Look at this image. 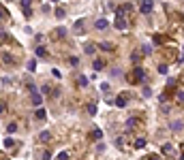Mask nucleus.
Returning <instances> with one entry per match:
<instances>
[{
  "instance_id": "nucleus-1",
  "label": "nucleus",
  "mask_w": 184,
  "mask_h": 160,
  "mask_svg": "<svg viewBox=\"0 0 184 160\" xmlns=\"http://www.w3.org/2000/svg\"><path fill=\"white\" fill-rule=\"evenodd\" d=\"M152 9H154V0H141L139 2V13L148 15V13H152Z\"/></svg>"
},
{
  "instance_id": "nucleus-2",
  "label": "nucleus",
  "mask_w": 184,
  "mask_h": 160,
  "mask_svg": "<svg viewBox=\"0 0 184 160\" xmlns=\"http://www.w3.org/2000/svg\"><path fill=\"white\" fill-rule=\"evenodd\" d=\"M131 81H146V71H143L141 66H135V68H133V77H131Z\"/></svg>"
},
{
  "instance_id": "nucleus-3",
  "label": "nucleus",
  "mask_w": 184,
  "mask_h": 160,
  "mask_svg": "<svg viewBox=\"0 0 184 160\" xmlns=\"http://www.w3.org/2000/svg\"><path fill=\"white\" fill-rule=\"evenodd\" d=\"M116 28H118V30H126V28H129L124 15H120V13H118V17H116Z\"/></svg>"
},
{
  "instance_id": "nucleus-4",
  "label": "nucleus",
  "mask_w": 184,
  "mask_h": 160,
  "mask_svg": "<svg viewBox=\"0 0 184 160\" xmlns=\"http://www.w3.org/2000/svg\"><path fill=\"white\" fill-rule=\"evenodd\" d=\"M84 30H86V21H84V19H77L75 26H73V32H75V34H84Z\"/></svg>"
},
{
  "instance_id": "nucleus-5",
  "label": "nucleus",
  "mask_w": 184,
  "mask_h": 160,
  "mask_svg": "<svg viewBox=\"0 0 184 160\" xmlns=\"http://www.w3.org/2000/svg\"><path fill=\"white\" fill-rule=\"evenodd\" d=\"M129 98H131V94H129V92H124V94H120V96L116 98V103H114V105H118V107H126V100H129Z\"/></svg>"
},
{
  "instance_id": "nucleus-6",
  "label": "nucleus",
  "mask_w": 184,
  "mask_h": 160,
  "mask_svg": "<svg viewBox=\"0 0 184 160\" xmlns=\"http://www.w3.org/2000/svg\"><path fill=\"white\" fill-rule=\"evenodd\" d=\"M32 105H34V107H41V105H43V94L32 92Z\"/></svg>"
},
{
  "instance_id": "nucleus-7",
  "label": "nucleus",
  "mask_w": 184,
  "mask_h": 160,
  "mask_svg": "<svg viewBox=\"0 0 184 160\" xmlns=\"http://www.w3.org/2000/svg\"><path fill=\"white\" fill-rule=\"evenodd\" d=\"M107 26H109L107 19H96V21H94V28H96V30H107Z\"/></svg>"
},
{
  "instance_id": "nucleus-8",
  "label": "nucleus",
  "mask_w": 184,
  "mask_h": 160,
  "mask_svg": "<svg viewBox=\"0 0 184 160\" xmlns=\"http://www.w3.org/2000/svg\"><path fill=\"white\" fill-rule=\"evenodd\" d=\"M0 60H2L4 64H15V58H13L11 53H6V51H2V56H0Z\"/></svg>"
},
{
  "instance_id": "nucleus-9",
  "label": "nucleus",
  "mask_w": 184,
  "mask_h": 160,
  "mask_svg": "<svg viewBox=\"0 0 184 160\" xmlns=\"http://www.w3.org/2000/svg\"><path fill=\"white\" fill-rule=\"evenodd\" d=\"M90 139L92 141H101V139H103V130H101V128H94L90 132Z\"/></svg>"
},
{
  "instance_id": "nucleus-10",
  "label": "nucleus",
  "mask_w": 184,
  "mask_h": 160,
  "mask_svg": "<svg viewBox=\"0 0 184 160\" xmlns=\"http://www.w3.org/2000/svg\"><path fill=\"white\" fill-rule=\"evenodd\" d=\"M34 118H37V122H43V120L47 118L45 109H43V107H37V115H34Z\"/></svg>"
},
{
  "instance_id": "nucleus-11",
  "label": "nucleus",
  "mask_w": 184,
  "mask_h": 160,
  "mask_svg": "<svg viewBox=\"0 0 184 160\" xmlns=\"http://www.w3.org/2000/svg\"><path fill=\"white\" fill-rule=\"evenodd\" d=\"M98 49H103V51H114L116 47H114V43H98Z\"/></svg>"
},
{
  "instance_id": "nucleus-12",
  "label": "nucleus",
  "mask_w": 184,
  "mask_h": 160,
  "mask_svg": "<svg viewBox=\"0 0 184 160\" xmlns=\"http://www.w3.org/2000/svg\"><path fill=\"white\" fill-rule=\"evenodd\" d=\"M77 85H79V88H88V77H86V75H79V77H77Z\"/></svg>"
},
{
  "instance_id": "nucleus-13",
  "label": "nucleus",
  "mask_w": 184,
  "mask_h": 160,
  "mask_svg": "<svg viewBox=\"0 0 184 160\" xmlns=\"http://www.w3.org/2000/svg\"><path fill=\"white\" fill-rule=\"evenodd\" d=\"M103 66H105V62H103V60H94V62H92V68H94L96 73H98V71H103Z\"/></svg>"
},
{
  "instance_id": "nucleus-14",
  "label": "nucleus",
  "mask_w": 184,
  "mask_h": 160,
  "mask_svg": "<svg viewBox=\"0 0 184 160\" xmlns=\"http://www.w3.org/2000/svg\"><path fill=\"white\" fill-rule=\"evenodd\" d=\"M34 53H37L39 58H47V49H45V47H41V45H39V47L34 49Z\"/></svg>"
},
{
  "instance_id": "nucleus-15",
  "label": "nucleus",
  "mask_w": 184,
  "mask_h": 160,
  "mask_svg": "<svg viewBox=\"0 0 184 160\" xmlns=\"http://www.w3.org/2000/svg\"><path fill=\"white\" fill-rule=\"evenodd\" d=\"M39 139H41V141H43V143H47V141H49V139H51V132H49V130H43V132H41V135H39Z\"/></svg>"
},
{
  "instance_id": "nucleus-16",
  "label": "nucleus",
  "mask_w": 184,
  "mask_h": 160,
  "mask_svg": "<svg viewBox=\"0 0 184 160\" xmlns=\"http://www.w3.org/2000/svg\"><path fill=\"white\" fill-rule=\"evenodd\" d=\"M154 43H156V45H163V43H167V37H163V34H154Z\"/></svg>"
},
{
  "instance_id": "nucleus-17",
  "label": "nucleus",
  "mask_w": 184,
  "mask_h": 160,
  "mask_svg": "<svg viewBox=\"0 0 184 160\" xmlns=\"http://www.w3.org/2000/svg\"><path fill=\"white\" fill-rule=\"evenodd\" d=\"M176 100H178V105H184V92H182V90L176 92Z\"/></svg>"
},
{
  "instance_id": "nucleus-18",
  "label": "nucleus",
  "mask_w": 184,
  "mask_h": 160,
  "mask_svg": "<svg viewBox=\"0 0 184 160\" xmlns=\"http://www.w3.org/2000/svg\"><path fill=\"white\" fill-rule=\"evenodd\" d=\"M64 15H66V11H64V6H58V9H56V17H58V19H62Z\"/></svg>"
},
{
  "instance_id": "nucleus-19",
  "label": "nucleus",
  "mask_w": 184,
  "mask_h": 160,
  "mask_svg": "<svg viewBox=\"0 0 184 160\" xmlns=\"http://www.w3.org/2000/svg\"><path fill=\"white\" fill-rule=\"evenodd\" d=\"M171 150H174V145H171V143H165V145H163V154L171 156Z\"/></svg>"
},
{
  "instance_id": "nucleus-20",
  "label": "nucleus",
  "mask_w": 184,
  "mask_h": 160,
  "mask_svg": "<svg viewBox=\"0 0 184 160\" xmlns=\"http://www.w3.org/2000/svg\"><path fill=\"white\" fill-rule=\"evenodd\" d=\"M171 130H182V122H180V120L171 122Z\"/></svg>"
},
{
  "instance_id": "nucleus-21",
  "label": "nucleus",
  "mask_w": 184,
  "mask_h": 160,
  "mask_svg": "<svg viewBox=\"0 0 184 160\" xmlns=\"http://www.w3.org/2000/svg\"><path fill=\"white\" fill-rule=\"evenodd\" d=\"M94 49H96V47H94V45H90V43H88V45L84 47V51H86L88 56H92V53H94Z\"/></svg>"
},
{
  "instance_id": "nucleus-22",
  "label": "nucleus",
  "mask_w": 184,
  "mask_h": 160,
  "mask_svg": "<svg viewBox=\"0 0 184 160\" xmlns=\"http://www.w3.org/2000/svg\"><path fill=\"white\" fill-rule=\"evenodd\" d=\"M28 71H30V73L37 71V60H30V62H28Z\"/></svg>"
},
{
  "instance_id": "nucleus-23",
  "label": "nucleus",
  "mask_w": 184,
  "mask_h": 160,
  "mask_svg": "<svg viewBox=\"0 0 184 160\" xmlns=\"http://www.w3.org/2000/svg\"><path fill=\"white\" fill-rule=\"evenodd\" d=\"M9 41H11V37L6 32H0V43H9Z\"/></svg>"
},
{
  "instance_id": "nucleus-24",
  "label": "nucleus",
  "mask_w": 184,
  "mask_h": 160,
  "mask_svg": "<svg viewBox=\"0 0 184 160\" xmlns=\"http://www.w3.org/2000/svg\"><path fill=\"white\" fill-rule=\"evenodd\" d=\"M56 34H58L60 39H64V37H66V28H58V30H56Z\"/></svg>"
},
{
  "instance_id": "nucleus-25",
  "label": "nucleus",
  "mask_w": 184,
  "mask_h": 160,
  "mask_svg": "<svg viewBox=\"0 0 184 160\" xmlns=\"http://www.w3.org/2000/svg\"><path fill=\"white\" fill-rule=\"evenodd\" d=\"M141 53L150 56V53H152V47H150V45H143V47H141Z\"/></svg>"
},
{
  "instance_id": "nucleus-26",
  "label": "nucleus",
  "mask_w": 184,
  "mask_h": 160,
  "mask_svg": "<svg viewBox=\"0 0 184 160\" xmlns=\"http://www.w3.org/2000/svg\"><path fill=\"white\" fill-rule=\"evenodd\" d=\"M135 118H129V122H126V130H131V128H133V126H135Z\"/></svg>"
},
{
  "instance_id": "nucleus-27",
  "label": "nucleus",
  "mask_w": 184,
  "mask_h": 160,
  "mask_svg": "<svg viewBox=\"0 0 184 160\" xmlns=\"http://www.w3.org/2000/svg\"><path fill=\"white\" fill-rule=\"evenodd\" d=\"M143 145H146V139H135V147H143Z\"/></svg>"
},
{
  "instance_id": "nucleus-28",
  "label": "nucleus",
  "mask_w": 184,
  "mask_h": 160,
  "mask_svg": "<svg viewBox=\"0 0 184 160\" xmlns=\"http://www.w3.org/2000/svg\"><path fill=\"white\" fill-rule=\"evenodd\" d=\"M167 71H169L167 64H161V66H158V73H161V75H167Z\"/></svg>"
},
{
  "instance_id": "nucleus-29",
  "label": "nucleus",
  "mask_w": 184,
  "mask_h": 160,
  "mask_svg": "<svg viewBox=\"0 0 184 160\" xmlns=\"http://www.w3.org/2000/svg\"><path fill=\"white\" fill-rule=\"evenodd\" d=\"M6 130H9V132H15V130H17V124H15V122H11V124L6 126Z\"/></svg>"
},
{
  "instance_id": "nucleus-30",
  "label": "nucleus",
  "mask_w": 184,
  "mask_h": 160,
  "mask_svg": "<svg viewBox=\"0 0 184 160\" xmlns=\"http://www.w3.org/2000/svg\"><path fill=\"white\" fill-rule=\"evenodd\" d=\"M58 160H69V152H60V156H58Z\"/></svg>"
},
{
  "instance_id": "nucleus-31",
  "label": "nucleus",
  "mask_w": 184,
  "mask_h": 160,
  "mask_svg": "<svg viewBox=\"0 0 184 160\" xmlns=\"http://www.w3.org/2000/svg\"><path fill=\"white\" fill-rule=\"evenodd\" d=\"M101 92L107 94V92H109V83H101Z\"/></svg>"
},
{
  "instance_id": "nucleus-32",
  "label": "nucleus",
  "mask_w": 184,
  "mask_h": 160,
  "mask_svg": "<svg viewBox=\"0 0 184 160\" xmlns=\"http://www.w3.org/2000/svg\"><path fill=\"white\" fill-rule=\"evenodd\" d=\"M41 160H51V152H43V156H41Z\"/></svg>"
},
{
  "instance_id": "nucleus-33",
  "label": "nucleus",
  "mask_w": 184,
  "mask_h": 160,
  "mask_svg": "<svg viewBox=\"0 0 184 160\" xmlns=\"http://www.w3.org/2000/svg\"><path fill=\"white\" fill-rule=\"evenodd\" d=\"M88 113H90V115L96 113V107H94V105H88Z\"/></svg>"
},
{
  "instance_id": "nucleus-34",
  "label": "nucleus",
  "mask_w": 184,
  "mask_h": 160,
  "mask_svg": "<svg viewBox=\"0 0 184 160\" xmlns=\"http://www.w3.org/2000/svg\"><path fill=\"white\" fill-rule=\"evenodd\" d=\"M143 96H152V90H150V88H148V85H146V88H143Z\"/></svg>"
},
{
  "instance_id": "nucleus-35",
  "label": "nucleus",
  "mask_w": 184,
  "mask_h": 160,
  "mask_svg": "<svg viewBox=\"0 0 184 160\" xmlns=\"http://www.w3.org/2000/svg\"><path fill=\"white\" fill-rule=\"evenodd\" d=\"M4 147H13V139H4Z\"/></svg>"
},
{
  "instance_id": "nucleus-36",
  "label": "nucleus",
  "mask_w": 184,
  "mask_h": 160,
  "mask_svg": "<svg viewBox=\"0 0 184 160\" xmlns=\"http://www.w3.org/2000/svg\"><path fill=\"white\" fill-rule=\"evenodd\" d=\"M30 2H32V0H22V6H24V9H30Z\"/></svg>"
},
{
  "instance_id": "nucleus-37",
  "label": "nucleus",
  "mask_w": 184,
  "mask_h": 160,
  "mask_svg": "<svg viewBox=\"0 0 184 160\" xmlns=\"http://www.w3.org/2000/svg\"><path fill=\"white\" fill-rule=\"evenodd\" d=\"M69 62H71V64H73V66H77V64H79V58H71V60H69Z\"/></svg>"
},
{
  "instance_id": "nucleus-38",
  "label": "nucleus",
  "mask_w": 184,
  "mask_h": 160,
  "mask_svg": "<svg viewBox=\"0 0 184 160\" xmlns=\"http://www.w3.org/2000/svg\"><path fill=\"white\" fill-rule=\"evenodd\" d=\"M2 17H6V11H4V6L0 4V19H2Z\"/></svg>"
},
{
  "instance_id": "nucleus-39",
  "label": "nucleus",
  "mask_w": 184,
  "mask_h": 160,
  "mask_svg": "<svg viewBox=\"0 0 184 160\" xmlns=\"http://www.w3.org/2000/svg\"><path fill=\"white\" fill-rule=\"evenodd\" d=\"M2 113H4V105H0V115H2Z\"/></svg>"
},
{
  "instance_id": "nucleus-40",
  "label": "nucleus",
  "mask_w": 184,
  "mask_h": 160,
  "mask_svg": "<svg viewBox=\"0 0 184 160\" xmlns=\"http://www.w3.org/2000/svg\"><path fill=\"white\" fill-rule=\"evenodd\" d=\"M148 160H161V158L158 156H152V158H148Z\"/></svg>"
},
{
  "instance_id": "nucleus-41",
  "label": "nucleus",
  "mask_w": 184,
  "mask_h": 160,
  "mask_svg": "<svg viewBox=\"0 0 184 160\" xmlns=\"http://www.w3.org/2000/svg\"><path fill=\"white\" fill-rule=\"evenodd\" d=\"M51 2H58V0H51Z\"/></svg>"
},
{
  "instance_id": "nucleus-42",
  "label": "nucleus",
  "mask_w": 184,
  "mask_h": 160,
  "mask_svg": "<svg viewBox=\"0 0 184 160\" xmlns=\"http://www.w3.org/2000/svg\"><path fill=\"white\" fill-rule=\"evenodd\" d=\"M180 160H184V156H182V158H180Z\"/></svg>"
}]
</instances>
